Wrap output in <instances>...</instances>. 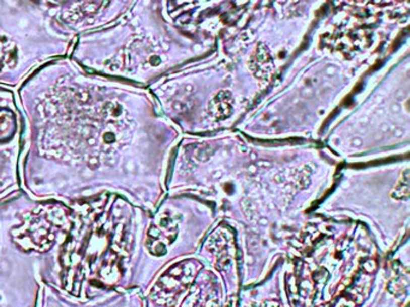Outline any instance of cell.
<instances>
[{
	"instance_id": "cell-1",
	"label": "cell",
	"mask_w": 410,
	"mask_h": 307,
	"mask_svg": "<svg viewBox=\"0 0 410 307\" xmlns=\"http://www.w3.org/2000/svg\"><path fill=\"white\" fill-rule=\"evenodd\" d=\"M73 37L45 0H0V84L67 55Z\"/></svg>"
}]
</instances>
